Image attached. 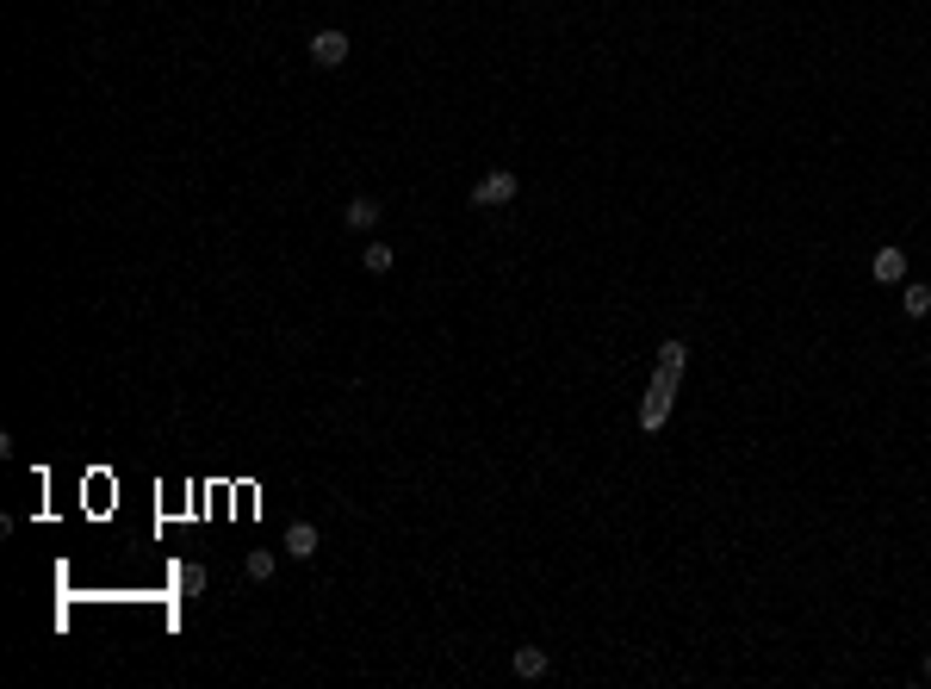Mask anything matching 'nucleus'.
<instances>
[{"mask_svg": "<svg viewBox=\"0 0 931 689\" xmlns=\"http://www.w3.org/2000/svg\"><path fill=\"white\" fill-rule=\"evenodd\" d=\"M516 187H522V180H516L510 168H491V174H478L472 205H478V212H497V205H510V199H516Z\"/></svg>", "mask_w": 931, "mask_h": 689, "instance_id": "f257e3e1", "label": "nucleus"}, {"mask_svg": "<svg viewBox=\"0 0 931 689\" xmlns=\"http://www.w3.org/2000/svg\"><path fill=\"white\" fill-rule=\"evenodd\" d=\"M304 50H311V62H317V69H342V62H348V31H336V25H329V31H317Z\"/></svg>", "mask_w": 931, "mask_h": 689, "instance_id": "f03ea898", "label": "nucleus"}, {"mask_svg": "<svg viewBox=\"0 0 931 689\" xmlns=\"http://www.w3.org/2000/svg\"><path fill=\"white\" fill-rule=\"evenodd\" d=\"M869 274L882 279V286H901V279H907V249H876Z\"/></svg>", "mask_w": 931, "mask_h": 689, "instance_id": "7ed1b4c3", "label": "nucleus"}, {"mask_svg": "<svg viewBox=\"0 0 931 689\" xmlns=\"http://www.w3.org/2000/svg\"><path fill=\"white\" fill-rule=\"evenodd\" d=\"M317 547H323L317 541V522H292L286 528V559H317Z\"/></svg>", "mask_w": 931, "mask_h": 689, "instance_id": "20e7f679", "label": "nucleus"}, {"mask_svg": "<svg viewBox=\"0 0 931 689\" xmlns=\"http://www.w3.org/2000/svg\"><path fill=\"white\" fill-rule=\"evenodd\" d=\"M342 224H348V230H373V224H379V199L354 193V199L342 205Z\"/></svg>", "mask_w": 931, "mask_h": 689, "instance_id": "39448f33", "label": "nucleus"}, {"mask_svg": "<svg viewBox=\"0 0 931 689\" xmlns=\"http://www.w3.org/2000/svg\"><path fill=\"white\" fill-rule=\"evenodd\" d=\"M510 665H516V677H546V652H540V646H516V659H510Z\"/></svg>", "mask_w": 931, "mask_h": 689, "instance_id": "423d86ee", "label": "nucleus"}, {"mask_svg": "<svg viewBox=\"0 0 931 689\" xmlns=\"http://www.w3.org/2000/svg\"><path fill=\"white\" fill-rule=\"evenodd\" d=\"M392 261H398V249H386V243H367L361 249V268L367 274H392Z\"/></svg>", "mask_w": 931, "mask_h": 689, "instance_id": "0eeeda50", "label": "nucleus"}, {"mask_svg": "<svg viewBox=\"0 0 931 689\" xmlns=\"http://www.w3.org/2000/svg\"><path fill=\"white\" fill-rule=\"evenodd\" d=\"M901 311H907V317H926V311H931V286L907 279V292H901Z\"/></svg>", "mask_w": 931, "mask_h": 689, "instance_id": "6e6552de", "label": "nucleus"}, {"mask_svg": "<svg viewBox=\"0 0 931 689\" xmlns=\"http://www.w3.org/2000/svg\"><path fill=\"white\" fill-rule=\"evenodd\" d=\"M273 571H279V552H267V547H255V552H249V577H255V584H267Z\"/></svg>", "mask_w": 931, "mask_h": 689, "instance_id": "1a4fd4ad", "label": "nucleus"}, {"mask_svg": "<svg viewBox=\"0 0 931 689\" xmlns=\"http://www.w3.org/2000/svg\"><path fill=\"white\" fill-rule=\"evenodd\" d=\"M205 590V565H180V596H199Z\"/></svg>", "mask_w": 931, "mask_h": 689, "instance_id": "9d476101", "label": "nucleus"}, {"mask_svg": "<svg viewBox=\"0 0 931 689\" xmlns=\"http://www.w3.org/2000/svg\"><path fill=\"white\" fill-rule=\"evenodd\" d=\"M659 373H670V379L683 373V342H665V354H659Z\"/></svg>", "mask_w": 931, "mask_h": 689, "instance_id": "9b49d317", "label": "nucleus"}, {"mask_svg": "<svg viewBox=\"0 0 931 689\" xmlns=\"http://www.w3.org/2000/svg\"><path fill=\"white\" fill-rule=\"evenodd\" d=\"M926 677H931V652H926Z\"/></svg>", "mask_w": 931, "mask_h": 689, "instance_id": "f8f14e48", "label": "nucleus"}]
</instances>
